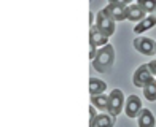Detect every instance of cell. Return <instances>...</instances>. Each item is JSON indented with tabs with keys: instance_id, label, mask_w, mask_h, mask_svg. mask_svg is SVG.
<instances>
[{
	"instance_id": "obj_1",
	"label": "cell",
	"mask_w": 156,
	"mask_h": 127,
	"mask_svg": "<svg viewBox=\"0 0 156 127\" xmlns=\"http://www.w3.org/2000/svg\"><path fill=\"white\" fill-rule=\"evenodd\" d=\"M113 60H115V48L112 45H105L97 51L96 59L93 60V67L99 73H105L112 68Z\"/></svg>"
},
{
	"instance_id": "obj_2",
	"label": "cell",
	"mask_w": 156,
	"mask_h": 127,
	"mask_svg": "<svg viewBox=\"0 0 156 127\" xmlns=\"http://www.w3.org/2000/svg\"><path fill=\"white\" fill-rule=\"evenodd\" d=\"M124 94L121 92V89H113L108 94V110L107 113L112 116H118L121 113L124 107Z\"/></svg>"
},
{
	"instance_id": "obj_3",
	"label": "cell",
	"mask_w": 156,
	"mask_h": 127,
	"mask_svg": "<svg viewBox=\"0 0 156 127\" xmlns=\"http://www.w3.org/2000/svg\"><path fill=\"white\" fill-rule=\"evenodd\" d=\"M96 27L99 30H101L104 35H107V37H110V35H113V32H115V21H113L105 10H101L97 13V21H96Z\"/></svg>"
},
{
	"instance_id": "obj_4",
	"label": "cell",
	"mask_w": 156,
	"mask_h": 127,
	"mask_svg": "<svg viewBox=\"0 0 156 127\" xmlns=\"http://www.w3.org/2000/svg\"><path fill=\"white\" fill-rule=\"evenodd\" d=\"M104 10L107 11V15L115 21V22L116 21L127 19V5L124 2H110Z\"/></svg>"
},
{
	"instance_id": "obj_5",
	"label": "cell",
	"mask_w": 156,
	"mask_h": 127,
	"mask_svg": "<svg viewBox=\"0 0 156 127\" xmlns=\"http://www.w3.org/2000/svg\"><path fill=\"white\" fill-rule=\"evenodd\" d=\"M134 48H136L140 54H145V56L156 54V43L151 38H147V37H139V38L134 40Z\"/></svg>"
},
{
	"instance_id": "obj_6",
	"label": "cell",
	"mask_w": 156,
	"mask_h": 127,
	"mask_svg": "<svg viewBox=\"0 0 156 127\" xmlns=\"http://www.w3.org/2000/svg\"><path fill=\"white\" fill-rule=\"evenodd\" d=\"M151 80H153V75L150 72V68H148V63L147 65H140L132 76V83L137 88H145V84L150 83Z\"/></svg>"
},
{
	"instance_id": "obj_7",
	"label": "cell",
	"mask_w": 156,
	"mask_h": 127,
	"mask_svg": "<svg viewBox=\"0 0 156 127\" xmlns=\"http://www.w3.org/2000/svg\"><path fill=\"white\" fill-rule=\"evenodd\" d=\"M124 110H126V116L127 118H137L142 111V102L137 95H129L124 103Z\"/></svg>"
},
{
	"instance_id": "obj_8",
	"label": "cell",
	"mask_w": 156,
	"mask_h": 127,
	"mask_svg": "<svg viewBox=\"0 0 156 127\" xmlns=\"http://www.w3.org/2000/svg\"><path fill=\"white\" fill-rule=\"evenodd\" d=\"M89 45L105 46V45H108V37H107V35H104L96 26H93V27H91V30H89Z\"/></svg>"
},
{
	"instance_id": "obj_9",
	"label": "cell",
	"mask_w": 156,
	"mask_h": 127,
	"mask_svg": "<svg viewBox=\"0 0 156 127\" xmlns=\"http://www.w3.org/2000/svg\"><path fill=\"white\" fill-rule=\"evenodd\" d=\"M145 16V10L142 8L139 3H132V5H127V19L136 22V21H144Z\"/></svg>"
},
{
	"instance_id": "obj_10",
	"label": "cell",
	"mask_w": 156,
	"mask_h": 127,
	"mask_svg": "<svg viewBox=\"0 0 156 127\" xmlns=\"http://www.w3.org/2000/svg\"><path fill=\"white\" fill-rule=\"evenodd\" d=\"M115 124V116L112 115H97L94 122L89 127H113Z\"/></svg>"
},
{
	"instance_id": "obj_11",
	"label": "cell",
	"mask_w": 156,
	"mask_h": 127,
	"mask_svg": "<svg viewBox=\"0 0 156 127\" xmlns=\"http://www.w3.org/2000/svg\"><path fill=\"white\" fill-rule=\"evenodd\" d=\"M156 121L150 110H142L139 115V127H154Z\"/></svg>"
},
{
	"instance_id": "obj_12",
	"label": "cell",
	"mask_w": 156,
	"mask_h": 127,
	"mask_svg": "<svg viewBox=\"0 0 156 127\" xmlns=\"http://www.w3.org/2000/svg\"><path fill=\"white\" fill-rule=\"evenodd\" d=\"M105 89H107V84H105L102 80L99 78H91L89 80V92L91 95H101L105 92Z\"/></svg>"
},
{
	"instance_id": "obj_13",
	"label": "cell",
	"mask_w": 156,
	"mask_h": 127,
	"mask_svg": "<svg viewBox=\"0 0 156 127\" xmlns=\"http://www.w3.org/2000/svg\"><path fill=\"white\" fill-rule=\"evenodd\" d=\"M156 26V15H150V16H147L144 21H140L139 26L134 27V32L136 33H142V32H145L148 29H151V27Z\"/></svg>"
},
{
	"instance_id": "obj_14",
	"label": "cell",
	"mask_w": 156,
	"mask_h": 127,
	"mask_svg": "<svg viewBox=\"0 0 156 127\" xmlns=\"http://www.w3.org/2000/svg\"><path fill=\"white\" fill-rule=\"evenodd\" d=\"M91 102H93V105L99 110H104V111L108 110V95H105V94L91 95Z\"/></svg>"
},
{
	"instance_id": "obj_15",
	"label": "cell",
	"mask_w": 156,
	"mask_h": 127,
	"mask_svg": "<svg viewBox=\"0 0 156 127\" xmlns=\"http://www.w3.org/2000/svg\"><path fill=\"white\" fill-rule=\"evenodd\" d=\"M144 94H145L147 100H150V102H154V100H156V80H154V78H153L150 83L145 84Z\"/></svg>"
},
{
	"instance_id": "obj_16",
	"label": "cell",
	"mask_w": 156,
	"mask_h": 127,
	"mask_svg": "<svg viewBox=\"0 0 156 127\" xmlns=\"http://www.w3.org/2000/svg\"><path fill=\"white\" fill-rule=\"evenodd\" d=\"M137 3L145 10V13H153V15H156V2L154 0H139Z\"/></svg>"
},
{
	"instance_id": "obj_17",
	"label": "cell",
	"mask_w": 156,
	"mask_h": 127,
	"mask_svg": "<svg viewBox=\"0 0 156 127\" xmlns=\"http://www.w3.org/2000/svg\"><path fill=\"white\" fill-rule=\"evenodd\" d=\"M89 115H91V119H89V125L94 122V119H96V116H97V113L94 111V105H91L89 107Z\"/></svg>"
},
{
	"instance_id": "obj_18",
	"label": "cell",
	"mask_w": 156,
	"mask_h": 127,
	"mask_svg": "<svg viewBox=\"0 0 156 127\" xmlns=\"http://www.w3.org/2000/svg\"><path fill=\"white\" fill-rule=\"evenodd\" d=\"M148 68H150V72L153 76H156V60H151L150 63H148Z\"/></svg>"
}]
</instances>
